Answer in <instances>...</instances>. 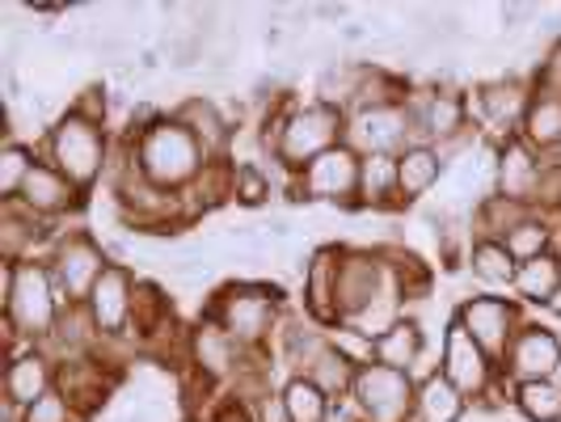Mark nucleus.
<instances>
[{"instance_id": "obj_1", "label": "nucleus", "mask_w": 561, "mask_h": 422, "mask_svg": "<svg viewBox=\"0 0 561 422\" xmlns=\"http://www.w3.org/2000/svg\"><path fill=\"white\" fill-rule=\"evenodd\" d=\"M123 140L131 144L136 166H140L144 178L152 186H161V191L186 195L198 182V173L211 166V157L203 152V144L169 111H152V106L131 111Z\"/></svg>"}, {"instance_id": "obj_2", "label": "nucleus", "mask_w": 561, "mask_h": 422, "mask_svg": "<svg viewBox=\"0 0 561 422\" xmlns=\"http://www.w3.org/2000/svg\"><path fill=\"white\" fill-rule=\"evenodd\" d=\"M0 309H4V330H9V355L43 346L56 330L59 312L68 309L47 258L34 262H4L0 266Z\"/></svg>"}, {"instance_id": "obj_3", "label": "nucleus", "mask_w": 561, "mask_h": 422, "mask_svg": "<svg viewBox=\"0 0 561 422\" xmlns=\"http://www.w3.org/2000/svg\"><path fill=\"white\" fill-rule=\"evenodd\" d=\"M283 287L275 283H262V280H232L225 287H216L211 305L203 312H211L228 334L237 338L245 351H266V342H275L279 334V321L287 305H283Z\"/></svg>"}, {"instance_id": "obj_4", "label": "nucleus", "mask_w": 561, "mask_h": 422, "mask_svg": "<svg viewBox=\"0 0 561 422\" xmlns=\"http://www.w3.org/2000/svg\"><path fill=\"white\" fill-rule=\"evenodd\" d=\"M111 157H114L111 132H106L102 123H89V118L77 111H64L56 123L47 127V136H43V161H51L68 182L81 186L84 195H89L98 182H106Z\"/></svg>"}, {"instance_id": "obj_5", "label": "nucleus", "mask_w": 561, "mask_h": 422, "mask_svg": "<svg viewBox=\"0 0 561 422\" xmlns=\"http://www.w3.org/2000/svg\"><path fill=\"white\" fill-rule=\"evenodd\" d=\"M342 140H346V111L321 106V102L291 106L279 144H275V166L291 178L305 166H312L317 157H325L330 148H337Z\"/></svg>"}, {"instance_id": "obj_6", "label": "nucleus", "mask_w": 561, "mask_h": 422, "mask_svg": "<svg viewBox=\"0 0 561 422\" xmlns=\"http://www.w3.org/2000/svg\"><path fill=\"white\" fill-rule=\"evenodd\" d=\"M287 207H305V203H330V207H359V152L337 144L325 157H317L312 166L287 178L283 186Z\"/></svg>"}, {"instance_id": "obj_7", "label": "nucleus", "mask_w": 561, "mask_h": 422, "mask_svg": "<svg viewBox=\"0 0 561 422\" xmlns=\"http://www.w3.org/2000/svg\"><path fill=\"white\" fill-rule=\"evenodd\" d=\"M47 266H51V275H56L59 292H64V300L68 305H84L89 300V292L98 287V280L111 271V253L106 246L89 232V228H68V232H59L51 253H47Z\"/></svg>"}, {"instance_id": "obj_8", "label": "nucleus", "mask_w": 561, "mask_h": 422, "mask_svg": "<svg viewBox=\"0 0 561 422\" xmlns=\"http://www.w3.org/2000/svg\"><path fill=\"white\" fill-rule=\"evenodd\" d=\"M405 114H410V136H414V144H444L473 127L469 93H460V89H451L444 81L414 84L410 98H405Z\"/></svg>"}, {"instance_id": "obj_9", "label": "nucleus", "mask_w": 561, "mask_h": 422, "mask_svg": "<svg viewBox=\"0 0 561 422\" xmlns=\"http://www.w3.org/2000/svg\"><path fill=\"white\" fill-rule=\"evenodd\" d=\"M414 394L419 385L410 372H397L385 364H367L355 376V422H414Z\"/></svg>"}, {"instance_id": "obj_10", "label": "nucleus", "mask_w": 561, "mask_h": 422, "mask_svg": "<svg viewBox=\"0 0 561 422\" xmlns=\"http://www.w3.org/2000/svg\"><path fill=\"white\" fill-rule=\"evenodd\" d=\"M469 98H473V102H469L473 127H478V132H490L494 140L503 144V140H511V136H519L524 111H528V102H533V77L506 72V77H494V81H481Z\"/></svg>"}, {"instance_id": "obj_11", "label": "nucleus", "mask_w": 561, "mask_h": 422, "mask_svg": "<svg viewBox=\"0 0 561 422\" xmlns=\"http://www.w3.org/2000/svg\"><path fill=\"white\" fill-rule=\"evenodd\" d=\"M393 283V271L385 262L380 246H342V262H337V326L351 321L355 312H364L385 287Z\"/></svg>"}, {"instance_id": "obj_12", "label": "nucleus", "mask_w": 561, "mask_h": 422, "mask_svg": "<svg viewBox=\"0 0 561 422\" xmlns=\"http://www.w3.org/2000/svg\"><path fill=\"white\" fill-rule=\"evenodd\" d=\"M456 321H460V326L473 334V342H478L481 351H485V355H490L499 367H503V360H506V351H511V342H515V334L524 330L519 305H515V300H503V296H490V292L460 300Z\"/></svg>"}, {"instance_id": "obj_13", "label": "nucleus", "mask_w": 561, "mask_h": 422, "mask_svg": "<svg viewBox=\"0 0 561 422\" xmlns=\"http://www.w3.org/2000/svg\"><path fill=\"white\" fill-rule=\"evenodd\" d=\"M346 148H355L359 157L385 152V157H401L414 136H410V114L405 102L401 106H367V111H346Z\"/></svg>"}, {"instance_id": "obj_14", "label": "nucleus", "mask_w": 561, "mask_h": 422, "mask_svg": "<svg viewBox=\"0 0 561 422\" xmlns=\"http://www.w3.org/2000/svg\"><path fill=\"white\" fill-rule=\"evenodd\" d=\"M186 355H191V367H195L203 380H211V385L216 380H237L241 367L250 364V351L228 334L211 312H203L198 326L186 334Z\"/></svg>"}, {"instance_id": "obj_15", "label": "nucleus", "mask_w": 561, "mask_h": 422, "mask_svg": "<svg viewBox=\"0 0 561 422\" xmlns=\"http://www.w3.org/2000/svg\"><path fill=\"white\" fill-rule=\"evenodd\" d=\"M540 182H545V157L524 136H511L494 148V195L511 203H528L540 212Z\"/></svg>"}, {"instance_id": "obj_16", "label": "nucleus", "mask_w": 561, "mask_h": 422, "mask_svg": "<svg viewBox=\"0 0 561 422\" xmlns=\"http://www.w3.org/2000/svg\"><path fill=\"white\" fill-rule=\"evenodd\" d=\"M439 372L448 376L451 385L460 389L465 397H473V401H481V397L490 394V385H494V376H499V364L481 351L478 342H473V334L451 317L448 321V334H444V355H439Z\"/></svg>"}, {"instance_id": "obj_17", "label": "nucleus", "mask_w": 561, "mask_h": 422, "mask_svg": "<svg viewBox=\"0 0 561 422\" xmlns=\"http://www.w3.org/2000/svg\"><path fill=\"white\" fill-rule=\"evenodd\" d=\"M136 275H131V266H123V262H114L111 271L98 280V287L89 292V300H84V309L93 317V326H98V334L102 338H127L131 334V317H136Z\"/></svg>"}, {"instance_id": "obj_18", "label": "nucleus", "mask_w": 561, "mask_h": 422, "mask_svg": "<svg viewBox=\"0 0 561 422\" xmlns=\"http://www.w3.org/2000/svg\"><path fill=\"white\" fill-rule=\"evenodd\" d=\"M169 114L203 144V152H207L211 161H232L237 127H232V118H228L220 98H211V93H186Z\"/></svg>"}, {"instance_id": "obj_19", "label": "nucleus", "mask_w": 561, "mask_h": 422, "mask_svg": "<svg viewBox=\"0 0 561 422\" xmlns=\"http://www.w3.org/2000/svg\"><path fill=\"white\" fill-rule=\"evenodd\" d=\"M561 364V338L549 326L524 321V330L515 334L511 351L503 360V376L511 385H528V380H553Z\"/></svg>"}, {"instance_id": "obj_20", "label": "nucleus", "mask_w": 561, "mask_h": 422, "mask_svg": "<svg viewBox=\"0 0 561 422\" xmlns=\"http://www.w3.org/2000/svg\"><path fill=\"white\" fill-rule=\"evenodd\" d=\"M13 203H18V207H26L30 216H38V220L56 225L59 216H68V212H77V207H81L84 191L77 186V182H68L51 161H43V157H38V166L30 169L26 186L18 191Z\"/></svg>"}, {"instance_id": "obj_21", "label": "nucleus", "mask_w": 561, "mask_h": 422, "mask_svg": "<svg viewBox=\"0 0 561 422\" xmlns=\"http://www.w3.org/2000/svg\"><path fill=\"white\" fill-rule=\"evenodd\" d=\"M114 380H118V367L106 364L102 355H84V360H72V364H59L56 372V389L81 410L84 419L106 406V397L114 394Z\"/></svg>"}, {"instance_id": "obj_22", "label": "nucleus", "mask_w": 561, "mask_h": 422, "mask_svg": "<svg viewBox=\"0 0 561 422\" xmlns=\"http://www.w3.org/2000/svg\"><path fill=\"white\" fill-rule=\"evenodd\" d=\"M56 225L30 216L18 203H0V258L4 262H34L47 258L56 246Z\"/></svg>"}, {"instance_id": "obj_23", "label": "nucleus", "mask_w": 561, "mask_h": 422, "mask_svg": "<svg viewBox=\"0 0 561 422\" xmlns=\"http://www.w3.org/2000/svg\"><path fill=\"white\" fill-rule=\"evenodd\" d=\"M56 372L59 364L43 346H26V351L9 355V367H4V406H13V410L34 406L38 397L56 389Z\"/></svg>"}, {"instance_id": "obj_24", "label": "nucleus", "mask_w": 561, "mask_h": 422, "mask_svg": "<svg viewBox=\"0 0 561 422\" xmlns=\"http://www.w3.org/2000/svg\"><path fill=\"white\" fill-rule=\"evenodd\" d=\"M337 262L342 246H317L305 266V312L317 326H337Z\"/></svg>"}, {"instance_id": "obj_25", "label": "nucleus", "mask_w": 561, "mask_h": 422, "mask_svg": "<svg viewBox=\"0 0 561 422\" xmlns=\"http://www.w3.org/2000/svg\"><path fill=\"white\" fill-rule=\"evenodd\" d=\"M275 346H279V355H283V364L291 367V376H305L309 372V364L330 346V334L312 321L309 312L300 317V312H283V321H279V334H275Z\"/></svg>"}, {"instance_id": "obj_26", "label": "nucleus", "mask_w": 561, "mask_h": 422, "mask_svg": "<svg viewBox=\"0 0 561 422\" xmlns=\"http://www.w3.org/2000/svg\"><path fill=\"white\" fill-rule=\"evenodd\" d=\"M444 173H448V169H444L439 152H435L431 144H410V148L397 157V198H401V207L422 203Z\"/></svg>"}, {"instance_id": "obj_27", "label": "nucleus", "mask_w": 561, "mask_h": 422, "mask_svg": "<svg viewBox=\"0 0 561 422\" xmlns=\"http://www.w3.org/2000/svg\"><path fill=\"white\" fill-rule=\"evenodd\" d=\"M469 410V397L451 385L444 372H431L419 380L414 394V422H460Z\"/></svg>"}, {"instance_id": "obj_28", "label": "nucleus", "mask_w": 561, "mask_h": 422, "mask_svg": "<svg viewBox=\"0 0 561 422\" xmlns=\"http://www.w3.org/2000/svg\"><path fill=\"white\" fill-rule=\"evenodd\" d=\"M359 207H371V212L401 207V198H397V157H385V152L359 157Z\"/></svg>"}, {"instance_id": "obj_29", "label": "nucleus", "mask_w": 561, "mask_h": 422, "mask_svg": "<svg viewBox=\"0 0 561 422\" xmlns=\"http://www.w3.org/2000/svg\"><path fill=\"white\" fill-rule=\"evenodd\" d=\"M519 136L533 144L540 157L561 148V98L533 89V102H528V111H524Z\"/></svg>"}, {"instance_id": "obj_30", "label": "nucleus", "mask_w": 561, "mask_h": 422, "mask_svg": "<svg viewBox=\"0 0 561 422\" xmlns=\"http://www.w3.org/2000/svg\"><path fill=\"white\" fill-rule=\"evenodd\" d=\"M511 287H515L519 300H528V305H549V300L561 292V258L549 250V253H540V258L519 262V271H515V283H511Z\"/></svg>"}, {"instance_id": "obj_31", "label": "nucleus", "mask_w": 561, "mask_h": 422, "mask_svg": "<svg viewBox=\"0 0 561 422\" xmlns=\"http://www.w3.org/2000/svg\"><path fill=\"white\" fill-rule=\"evenodd\" d=\"M422 346H426L422 326L414 321V317H401L389 334L376 338V364L397 367V372H410V367L419 364Z\"/></svg>"}, {"instance_id": "obj_32", "label": "nucleus", "mask_w": 561, "mask_h": 422, "mask_svg": "<svg viewBox=\"0 0 561 422\" xmlns=\"http://www.w3.org/2000/svg\"><path fill=\"white\" fill-rule=\"evenodd\" d=\"M536 207H528V203H511V198H481L478 207H473V241L478 237H490V241H503L506 232L515 225H524L528 216H533Z\"/></svg>"}, {"instance_id": "obj_33", "label": "nucleus", "mask_w": 561, "mask_h": 422, "mask_svg": "<svg viewBox=\"0 0 561 422\" xmlns=\"http://www.w3.org/2000/svg\"><path fill=\"white\" fill-rule=\"evenodd\" d=\"M553 237H558V216L549 212H533L524 225H515L503 237V246L511 250L515 262H528V258H540V253L553 250Z\"/></svg>"}, {"instance_id": "obj_34", "label": "nucleus", "mask_w": 561, "mask_h": 422, "mask_svg": "<svg viewBox=\"0 0 561 422\" xmlns=\"http://www.w3.org/2000/svg\"><path fill=\"white\" fill-rule=\"evenodd\" d=\"M481 283H490V287H511L515 283V271H519V262L511 258L503 241H490V237H478L473 246H469V262H465Z\"/></svg>"}, {"instance_id": "obj_35", "label": "nucleus", "mask_w": 561, "mask_h": 422, "mask_svg": "<svg viewBox=\"0 0 561 422\" xmlns=\"http://www.w3.org/2000/svg\"><path fill=\"white\" fill-rule=\"evenodd\" d=\"M355 89H359V59H337L330 68H317V98L312 102L334 106V111H351Z\"/></svg>"}, {"instance_id": "obj_36", "label": "nucleus", "mask_w": 561, "mask_h": 422, "mask_svg": "<svg viewBox=\"0 0 561 422\" xmlns=\"http://www.w3.org/2000/svg\"><path fill=\"white\" fill-rule=\"evenodd\" d=\"M305 376H309L312 385H317L321 394L334 401V397H346L351 389H355V376H359V367L351 364V360L337 351L334 342H330V346H325V351H321V355H317V360L309 364V372H305Z\"/></svg>"}, {"instance_id": "obj_37", "label": "nucleus", "mask_w": 561, "mask_h": 422, "mask_svg": "<svg viewBox=\"0 0 561 422\" xmlns=\"http://www.w3.org/2000/svg\"><path fill=\"white\" fill-rule=\"evenodd\" d=\"M279 394H283V406H287L291 422H330L334 401L321 394L309 376H291Z\"/></svg>"}, {"instance_id": "obj_38", "label": "nucleus", "mask_w": 561, "mask_h": 422, "mask_svg": "<svg viewBox=\"0 0 561 422\" xmlns=\"http://www.w3.org/2000/svg\"><path fill=\"white\" fill-rule=\"evenodd\" d=\"M515 410L528 422H561V380H528L515 385Z\"/></svg>"}, {"instance_id": "obj_39", "label": "nucleus", "mask_w": 561, "mask_h": 422, "mask_svg": "<svg viewBox=\"0 0 561 422\" xmlns=\"http://www.w3.org/2000/svg\"><path fill=\"white\" fill-rule=\"evenodd\" d=\"M43 152H34L26 140L0 144V203H13L18 191L26 186L30 169L38 166Z\"/></svg>"}, {"instance_id": "obj_40", "label": "nucleus", "mask_w": 561, "mask_h": 422, "mask_svg": "<svg viewBox=\"0 0 561 422\" xmlns=\"http://www.w3.org/2000/svg\"><path fill=\"white\" fill-rule=\"evenodd\" d=\"M271 195H275L271 169H262L257 161H232V198L241 207H262Z\"/></svg>"}, {"instance_id": "obj_41", "label": "nucleus", "mask_w": 561, "mask_h": 422, "mask_svg": "<svg viewBox=\"0 0 561 422\" xmlns=\"http://www.w3.org/2000/svg\"><path fill=\"white\" fill-rule=\"evenodd\" d=\"M22 422H84V414L59 389H51V394H43L34 406L22 410Z\"/></svg>"}, {"instance_id": "obj_42", "label": "nucleus", "mask_w": 561, "mask_h": 422, "mask_svg": "<svg viewBox=\"0 0 561 422\" xmlns=\"http://www.w3.org/2000/svg\"><path fill=\"white\" fill-rule=\"evenodd\" d=\"M533 89L561 98V38H558V43H549V47L540 52V64L533 68Z\"/></svg>"}, {"instance_id": "obj_43", "label": "nucleus", "mask_w": 561, "mask_h": 422, "mask_svg": "<svg viewBox=\"0 0 561 422\" xmlns=\"http://www.w3.org/2000/svg\"><path fill=\"white\" fill-rule=\"evenodd\" d=\"M111 93L102 89V84H84L81 89V98L68 106V111H77V114H84L89 123H102L106 127V118H111V102H106Z\"/></svg>"}, {"instance_id": "obj_44", "label": "nucleus", "mask_w": 561, "mask_h": 422, "mask_svg": "<svg viewBox=\"0 0 561 422\" xmlns=\"http://www.w3.org/2000/svg\"><path fill=\"white\" fill-rule=\"evenodd\" d=\"M250 414L253 422H291V414H287V406H283V394H262L257 401H250Z\"/></svg>"}, {"instance_id": "obj_45", "label": "nucleus", "mask_w": 561, "mask_h": 422, "mask_svg": "<svg viewBox=\"0 0 561 422\" xmlns=\"http://www.w3.org/2000/svg\"><path fill=\"white\" fill-rule=\"evenodd\" d=\"M536 18V4H499V26L506 34H524V26Z\"/></svg>"}, {"instance_id": "obj_46", "label": "nucleus", "mask_w": 561, "mask_h": 422, "mask_svg": "<svg viewBox=\"0 0 561 422\" xmlns=\"http://www.w3.org/2000/svg\"><path fill=\"white\" fill-rule=\"evenodd\" d=\"M211 422H253V414L245 401H220L216 414H211Z\"/></svg>"}, {"instance_id": "obj_47", "label": "nucleus", "mask_w": 561, "mask_h": 422, "mask_svg": "<svg viewBox=\"0 0 561 422\" xmlns=\"http://www.w3.org/2000/svg\"><path fill=\"white\" fill-rule=\"evenodd\" d=\"M312 18L317 22H330V26H346L351 22V9L346 4H312Z\"/></svg>"}, {"instance_id": "obj_48", "label": "nucleus", "mask_w": 561, "mask_h": 422, "mask_svg": "<svg viewBox=\"0 0 561 422\" xmlns=\"http://www.w3.org/2000/svg\"><path fill=\"white\" fill-rule=\"evenodd\" d=\"M266 232H271V237H279V241H287V237H291V216H287V212H271V216H266Z\"/></svg>"}, {"instance_id": "obj_49", "label": "nucleus", "mask_w": 561, "mask_h": 422, "mask_svg": "<svg viewBox=\"0 0 561 422\" xmlns=\"http://www.w3.org/2000/svg\"><path fill=\"white\" fill-rule=\"evenodd\" d=\"M161 59H165V56H161L157 47H144V52H140V72H144V77H152V72L161 68Z\"/></svg>"}, {"instance_id": "obj_50", "label": "nucleus", "mask_w": 561, "mask_h": 422, "mask_svg": "<svg viewBox=\"0 0 561 422\" xmlns=\"http://www.w3.org/2000/svg\"><path fill=\"white\" fill-rule=\"evenodd\" d=\"M367 34V22H359V18H351L346 26H342V43H364Z\"/></svg>"}, {"instance_id": "obj_51", "label": "nucleus", "mask_w": 561, "mask_h": 422, "mask_svg": "<svg viewBox=\"0 0 561 422\" xmlns=\"http://www.w3.org/2000/svg\"><path fill=\"white\" fill-rule=\"evenodd\" d=\"M545 309H549V312H553V317H558V321H561V292H558V296H553V300H549V305H545Z\"/></svg>"}, {"instance_id": "obj_52", "label": "nucleus", "mask_w": 561, "mask_h": 422, "mask_svg": "<svg viewBox=\"0 0 561 422\" xmlns=\"http://www.w3.org/2000/svg\"><path fill=\"white\" fill-rule=\"evenodd\" d=\"M118 422H148V414H123Z\"/></svg>"}, {"instance_id": "obj_53", "label": "nucleus", "mask_w": 561, "mask_h": 422, "mask_svg": "<svg viewBox=\"0 0 561 422\" xmlns=\"http://www.w3.org/2000/svg\"><path fill=\"white\" fill-rule=\"evenodd\" d=\"M553 253L561 258V225H558V237H553Z\"/></svg>"}, {"instance_id": "obj_54", "label": "nucleus", "mask_w": 561, "mask_h": 422, "mask_svg": "<svg viewBox=\"0 0 561 422\" xmlns=\"http://www.w3.org/2000/svg\"><path fill=\"white\" fill-rule=\"evenodd\" d=\"M558 380H561V364H558Z\"/></svg>"}, {"instance_id": "obj_55", "label": "nucleus", "mask_w": 561, "mask_h": 422, "mask_svg": "<svg viewBox=\"0 0 561 422\" xmlns=\"http://www.w3.org/2000/svg\"><path fill=\"white\" fill-rule=\"evenodd\" d=\"M558 225H561V212H558Z\"/></svg>"}, {"instance_id": "obj_56", "label": "nucleus", "mask_w": 561, "mask_h": 422, "mask_svg": "<svg viewBox=\"0 0 561 422\" xmlns=\"http://www.w3.org/2000/svg\"><path fill=\"white\" fill-rule=\"evenodd\" d=\"M186 422H198V419H186Z\"/></svg>"}]
</instances>
